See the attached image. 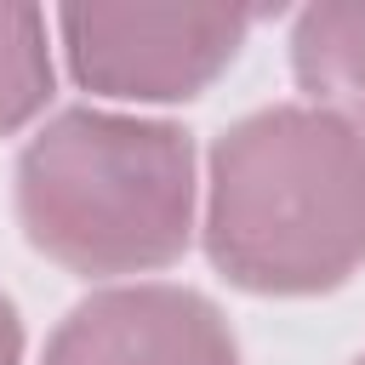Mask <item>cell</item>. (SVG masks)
Instances as JSON below:
<instances>
[{"mask_svg": "<svg viewBox=\"0 0 365 365\" xmlns=\"http://www.w3.org/2000/svg\"><path fill=\"white\" fill-rule=\"evenodd\" d=\"M291 68L314 108L365 131V0H325L291 23Z\"/></svg>", "mask_w": 365, "mask_h": 365, "instance_id": "5b68a950", "label": "cell"}, {"mask_svg": "<svg viewBox=\"0 0 365 365\" xmlns=\"http://www.w3.org/2000/svg\"><path fill=\"white\" fill-rule=\"evenodd\" d=\"M257 11L240 6H154L91 0L63 6V51L86 91L114 103H188L245 46Z\"/></svg>", "mask_w": 365, "mask_h": 365, "instance_id": "3957f363", "label": "cell"}, {"mask_svg": "<svg viewBox=\"0 0 365 365\" xmlns=\"http://www.w3.org/2000/svg\"><path fill=\"white\" fill-rule=\"evenodd\" d=\"M51 97V46L34 6H0V131L29 125Z\"/></svg>", "mask_w": 365, "mask_h": 365, "instance_id": "8992f818", "label": "cell"}, {"mask_svg": "<svg viewBox=\"0 0 365 365\" xmlns=\"http://www.w3.org/2000/svg\"><path fill=\"white\" fill-rule=\"evenodd\" d=\"M354 365H365V359H354Z\"/></svg>", "mask_w": 365, "mask_h": 365, "instance_id": "ba28073f", "label": "cell"}, {"mask_svg": "<svg viewBox=\"0 0 365 365\" xmlns=\"http://www.w3.org/2000/svg\"><path fill=\"white\" fill-rule=\"evenodd\" d=\"M205 257L257 297H314L365 262V131L274 103L211 143Z\"/></svg>", "mask_w": 365, "mask_h": 365, "instance_id": "6da1fadb", "label": "cell"}, {"mask_svg": "<svg viewBox=\"0 0 365 365\" xmlns=\"http://www.w3.org/2000/svg\"><path fill=\"white\" fill-rule=\"evenodd\" d=\"M40 365H240V348L188 285H108L68 308Z\"/></svg>", "mask_w": 365, "mask_h": 365, "instance_id": "277c9868", "label": "cell"}, {"mask_svg": "<svg viewBox=\"0 0 365 365\" xmlns=\"http://www.w3.org/2000/svg\"><path fill=\"white\" fill-rule=\"evenodd\" d=\"M0 365H23V319L11 297H0Z\"/></svg>", "mask_w": 365, "mask_h": 365, "instance_id": "52a82bcc", "label": "cell"}, {"mask_svg": "<svg viewBox=\"0 0 365 365\" xmlns=\"http://www.w3.org/2000/svg\"><path fill=\"white\" fill-rule=\"evenodd\" d=\"M194 143L143 114L63 108L17 154V222L68 274H148L188 251Z\"/></svg>", "mask_w": 365, "mask_h": 365, "instance_id": "7a4b0ae2", "label": "cell"}]
</instances>
